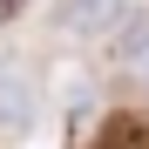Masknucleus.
Wrapping results in <instances>:
<instances>
[{
  "instance_id": "obj_1",
  "label": "nucleus",
  "mask_w": 149,
  "mask_h": 149,
  "mask_svg": "<svg viewBox=\"0 0 149 149\" xmlns=\"http://www.w3.org/2000/svg\"><path fill=\"white\" fill-rule=\"evenodd\" d=\"M34 115H41V88H34V74L0 68V129L20 136V129H34Z\"/></svg>"
},
{
  "instance_id": "obj_2",
  "label": "nucleus",
  "mask_w": 149,
  "mask_h": 149,
  "mask_svg": "<svg viewBox=\"0 0 149 149\" xmlns=\"http://www.w3.org/2000/svg\"><path fill=\"white\" fill-rule=\"evenodd\" d=\"M129 0H61L54 7V27L61 34H115V20Z\"/></svg>"
},
{
  "instance_id": "obj_3",
  "label": "nucleus",
  "mask_w": 149,
  "mask_h": 149,
  "mask_svg": "<svg viewBox=\"0 0 149 149\" xmlns=\"http://www.w3.org/2000/svg\"><path fill=\"white\" fill-rule=\"evenodd\" d=\"M115 61L129 74H149V7H122V20H115Z\"/></svg>"
},
{
  "instance_id": "obj_4",
  "label": "nucleus",
  "mask_w": 149,
  "mask_h": 149,
  "mask_svg": "<svg viewBox=\"0 0 149 149\" xmlns=\"http://www.w3.org/2000/svg\"><path fill=\"white\" fill-rule=\"evenodd\" d=\"M95 149H149V129H142V122H115Z\"/></svg>"
},
{
  "instance_id": "obj_5",
  "label": "nucleus",
  "mask_w": 149,
  "mask_h": 149,
  "mask_svg": "<svg viewBox=\"0 0 149 149\" xmlns=\"http://www.w3.org/2000/svg\"><path fill=\"white\" fill-rule=\"evenodd\" d=\"M88 102H95V95H88V81H81V74H61V109H68V115H81Z\"/></svg>"
},
{
  "instance_id": "obj_6",
  "label": "nucleus",
  "mask_w": 149,
  "mask_h": 149,
  "mask_svg": "<svg viewBox=\"0 0 149 149\" xmlns=\"http://www.w3.org/2000/svg\"><path fill=\"white\" fill-rule=\"evenodd\" d=\"M14 14H20V0H0V27H7V20H14Z\"/></svg>"
}]
</instances>
